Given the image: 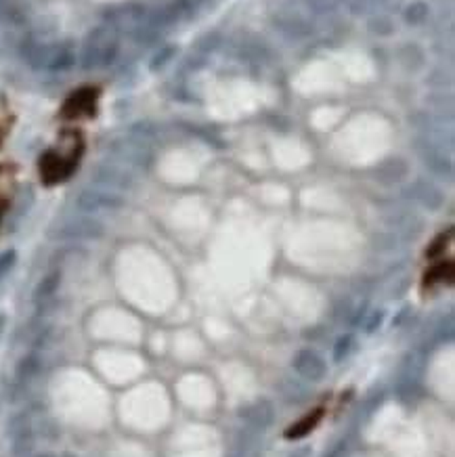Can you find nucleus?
<instances>
[{
  "label": "nucleus",
  "instance_id": "nucleus-1",
  "mask_svg": "<svg viewBox=\"0 0 455 457\" xmlns=\"http://www.w3.org/2000/svg\"><path fill=\"white\" fill-rule=\"evenodd\" d=\"M294 369H296L300 375L309 378V380H321L323 373H325V363H323V359H321L319 355H315V353L302 351V353H298V357L294 359Z\"/></svg>",
  "mask_w": 455,
  "mask_h": 457
},
{
  "label": "nucleus",
  "instance_id": "nucleus-2",
  "mask_svg": "<svg viewBox=\"0 0 455 457\" xmlns=\"http://www.w3.org/2000/svg\"><path fill=\"white\" fill-rule=\"evenodd\" d=\"M321 417H323V409H315L311 415L302 417L298 424L290 426V428L285 430V439H302V436H307V434L317 426L319 422H321Z\"/></svg>",
  "mask_w": 455,
  "mask_h": 457
},
{
  "label": "nucleus",
  "instance_id": "nucleus-3",
  "mask_svg": "<svg viewBox=\"0 0 455 457\" xmlns=\"http://www.w3.org/2000/svg\"><path fill=\"white\" fill-rule=\"evenodd\" d=\"M0 212H2V204H0Z\"/></svg>",
  "mask_w": 455,
  "mask_h": 457
},
{
  "label": "nucleus",
  "instance_id": "nucleus-4",
  "mask_svg": "<svg viewBox=\"0 0 455 457\" xmlns=\"http://www.w3.org/2000/svg\"><path fill=\"white\" fill-rule=\"evenodd\" d=\"M40 457H53V456H40Z\"/></svg>",
  "mask_w": 455,
  "mask_h": 457
}]
</instances>
